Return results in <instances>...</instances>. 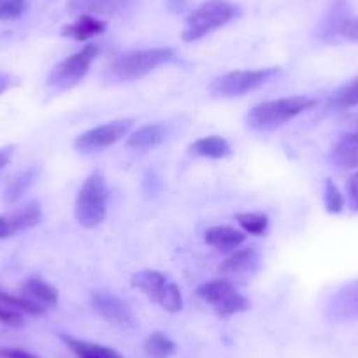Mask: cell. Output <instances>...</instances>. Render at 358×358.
Returning a JSON list of instances; mask_svg holds the SVG:
<instances>
[{"label": "cell", "instance_id": "23", "mask_svg": "<svg viewBox=\"0 0 358 358\" xmlns=\"http://www.w3.org/2000/svg\"><path fill=\"white\" fill-rule=\"evenodd\" d=\"M236 220L239 222L243 232L251 236H264L268 229V218L262 213H239Z\"/></svg>", "mask_w": 358, "mask_h": 358}, {"label": "cell", "instance_id": "10", "mask_svg": "<svg viewBox=\"0 0 358 358\" xmlns=\"http://www.w3.org/2000/svg\"><path fill=\"white\" fill-rule=\"evenodd\" d=\"M90 304L95 309L99 316H102L108 322L116 323L120 327H132L134 315L127 302L116 295L108 294V292H94L90 295Z\"/></svg>", "mask_w": 358, "mask_h": 358}, {"label": "cell", "instance_id": "31", "mask_svg": "<svg viewBox=\"0 0 358 358\" xmlns=\"http://www.w3.org/2000/svg\"><path fill=\"white\" fill-rule=\"evenodd\" d=\"M337 34L348 41H358V18H348Z\"/></svg>", "mask_w": 358, "mask_h": 358}, {"label": "cell", "instance_id": "24", "mask_svg": "<svg viewBox=\"0 0 358 358\" xmlns=\"http://www.w3.org/2000/svg\"><path fill=\"white\" fill-rule=\"evenodd\" d=\"M0 306L16 309L23 315H43L44 313V308L37 302L30 301L27 297H15V295H9L6 292H0Z\"/></svg>", "mask_w": 358, "mask_h": 358}, {"label": "cell", "instance_id": "25", "mask_svg": "<svg viewBox=\"0 0 358 358\" xmlns=\"http://www.w3.org/2000/svg\"><path fill=\"white\" fill-rule=\"evenodd\" d=\"M157 304L160 306L162 309H165L167 313H172V315L181 311V309H183V294H181L178 285L169 281L164 294H162V297L158 299Z\"/></svg>", "mask_w": 358, "mask_h": 358}, {"label": "cell", "instance_id": "29", "mask_svg": "<svg viewBox=\"0 0 358 358\" xmlns=\"http://www.w3.org/2000/svg\"><path fill=\"white\" fill-rule=\"evenodd\" d=\"M25 11V0H0V22L18 20Z\"/></svg>", "mask_w": 358, "mask_h": 358}, {"label": "cell", "instance_id": "8", "mask_svg": "<svg viewBox=\"0 0 358 358\" xmlns=\"http://www.w3.org/2000/svg\"><path fill=\"white\" fill-rule=\"evenodd\" d=\"M132 127V118H122L104 123V125L95 127V129L76 137L74 148L78 151H81V153H94V151L106 150V148L113 146L118 141H122L130 132Z\"/></svg>", "mask_w": 358, "mask_h": 358}, {"label": "cell", "instance_id": "2", "mask_svg": "<svg viewBox=\"0 0 358 358\" xmlns=\"http://www.w3.org/2000/svg\"><path fill=\"white\" fill-rule=\"evenodd\" d=\"M178 58V53L172 48H150V50H136L120 55L109 65L108 76L115 81L130 83L143 79L155 69L164 64H171Z\"/></svg>", "mask_w": 358, "mask_h": 358}, {"label": "cell", "instance_id": "28", "mask_svg": "<svg viewBox=\"0 0 358 358\" xmlns=\"http://www.w3.org/2000/svg\"><path fill=\"white\" fill-rule=\"evenodd\" d=\"M62 341L67 344V348H71L78 355V358H101L97 346L94 343H86V341L76 339V337L71 336H62Z\"/></svg>", "mask_w": 358, "mask_h": 358}, {"label": "cell", "instance_id": "35", "mask_svg": "<svg viewBox=\"0 0 358 358\" xmlns=\"http://www.w3.org/2000/svg\"><path fill=\"white\" fill-rule=\"evenodd\" d=\"M8 237H13L8 216H0V239H8Z\"/></svg>", "mask_w": 358, "mask_h": 358}, {"label": "cell", "instance_id": "9", "mask_svg": "<svg viewBox=\"0 0 358 358\" xmlns=\"http://www.w3.org/2000/svg\"><path fill=\"white\" fill-rule=\"evenodd\" d=\"M260 267V255L257 248H243L234 251L222 265H220V274L223 280L229 281H244L250 280Z\"/></svg>", "mask_w": 358, "mask_h": 358}, {"label": "cell", "instance_id": "34", "mask_svg": "<svg viewBox=\"0 0 358 358\" xmlns=\"http://www.w3.org/2000/svg\"><path fill=\"white\" fill-rule=\"evenodd\" d=\"M95 346H97V351L99 355H101V358H123L122 355H120L116 350H113V348L102 346V344H95Z\"/></svg>", "mask_w": 358, "mask_h": 358}, {"label": "cell", "instance_id": "6", "mask_svg": "<svg viewBox=\"0 0 358 358\" xmlns=\"http://www.w3.org/2000/svg\"><path fill=\"white\" fill-rule=\"evenodd\" d=\"M197 297L208 302L213 311L222 318H230V316L239 315V313L248 311L251 308V302L248 301V297H244L237 290L232 281L223 280V278L209 281V283L197 288Z\"/></svg>", "mask_w": 358, "mask_h": 358}, {"label": "cell", "instance_id": "33", "mask_svg": "<svg viewBox=\"0 0 358 358\" xmlns=\"http://www.w3.org/2000/svg\"><path fill=\"white\" fill-rule=\"evenodd\" d=\"M0 357L4 358H37L36 355L29 353L25 350H20V348H4L0 350Z\"/></svg>", "mask_w": 358, "mask_h": 358}, {"label": "cell", "instance_id": "18", "mask_svg": "<svg viewBox=\"0 0 358 358\" xmlns=\"http://www.w3.org/2000/svg\"><path fill=\"white\" fill-rule=\"evenodd\" d=\"M332 162L341 169L358 167V129L341 137L332 150Z\"/></svg>", "mask_w": 358, "mask_h": 358}, {"label": "cell", "instance_id": "30", "mask_svg": "<svg viewBox=\"0 0 358 358\" xmlns=\"http://www.w3.org/2000/svg\"><path fill=\"white\" fill-rule=\"evenodd\" d=\"M0 323L13 327V329H20V327L25 325V318H23V313L6 308V306H0Z\"/></svg>", "mask_w": 358, "mask_h": 358}, {"label": "cell", "instance_id": "36", "mask_svg": "<svg viewBox=\"0 0 358 358\" xmlns=\"http://www.w3.org/2000/svg\"><path fill=\"white\" fill-rule=\"evenodd\" d=\"M187 8V0H167V9L171 13H183Z\"/></svg>", "mask_w": 358, "mask_h": 358}, {"label": "cell", "instance_id": "27", "mask_svg": "<svg viewBox=\"0 0 358 358\" xmlns=\"http://www.w3.org/2000/svg\"><path fill=\"white\" fill-rule=\"evenodd\" d=\"M323 199H325L327 213H330V215H337V213L343 211L344 197L332 179H327L325 181V194H323Z\"/></svg>", "mask_w": 358, "mask_h": 358}, {"label": "cell", "instance_id": "21", "mask_svg": "<svg viewBox=\"0 0 358 358\" xmlns=\"http://www.w3.org/2000/svg\"><path fill=\"white\" fill-rule=\"evenodd\" d=\"M144 351L150 358H172L178 351V346L165 334L153 332L144 343Z\"/></svg>", "mask_w": 358, "mask_h": 358}, {"label": "cell", "instance_id": "37", "mask_svg": "<svg viewBox=\"0 0 358 358\" xmlns=\"http://www.w3.org/2000/svg\"><path fill=\"white\" fill-rule=\"evenodd\" d=\"M13 155V148H4V150H0V169H4L6 165L9 164Z\"/></svg>", "mask_w": 358, "mask_h": 358}, {"label": "cell", "instance_id": "19", "mask_svg": "<svg viewBox=\"0 0 358 358\" xmlns=\"http://www.w3.org/2000/svg\"><path fill=\"white\" fill-rule=\"evenodd\" d=\"M192 155H197L202 158H213V160H220V158H227L230 155V144L225 137L220 136H208L201 137L195 143L190 144L188 148Z\"/></svg>", "mask_w": 358, "mask_h": 358}, {"label": "cell", "instance_id": "15", "mask_svg": "<svg viewBox=\"0 0 358 358\" xmlns=\"http://www.w3.org/2000/svg\"><path fill=\"white\" fill-rule=\"evenodd\" d=\"M130 283H132L134 288L141 292V294L146 295L150 301L158 302V299L164 294L165 287H167L169 280L158 271H151V268H144V271H139V273L134 274L130 278Z\"/></svg>", "mask_w": 358, "mask_h": 358}, {"label": "cell", "instance_id": "13", "mask_svg": "<svg viewBox=\"0 0 358 358\" xmlns=\"http://www.w3.org/2000/svg\"><path fill=\"white\" fill-rule=\"evenodd\" d=\"M108 25L106 22L99 20L97 16L81 15L74 23H69L62 29V36L72 41H88L106 32Z\"/></svg>", "mask_w": 358, "mask_h": 358}, {"label": "cell", "instance_id": "14", "mask_svg": "<svg viewBox=\"0 0 358 358\" xmlns=\"http://www.w3.org/2000/svg\"><path fill=\"white\" fill-rule=\"evenodd\" d=\"M167 137V127L162 123H150L137 129L132 136L127 139V148L136 151H148L162 144Z\"/></svg>", "mask_w": 358, "mask_h": 358}, {"label": "cell", "instance_id": "32", "mask_svg": "<svg viewBox=\"0 0 358 358\" xmlns=\"http://www.w3.org/2000/svg\"><path fill=\"white\" fill-rule=\"evenodd\" d=\"M348 197H350L351 208L358 211V172L351 174L348 179Z\"/></svg>", "mask_w": 358, "mask_h": 358}, {"label": "cell", "instance_id": "12", "mask_svg": "<svg viewBox=\"0 0 358 358\" xmlns=\"http://www.w3.org/2000/svg\"><path fill=\"white\" fill-rule=\"evenodd\" d=\"M330 309L336 318L353 320L358 318V280L344 285L332 297Z\"/></svg>", "mask_w": 358, "mask_h": 358}, {"label": "cell", "instance_id": "1", "mask_svg": "<svg viewBox=\"0 0 358 358\" xmlns=\"http://www.w3.org/2000/svg\"><path fill=\"white\" fill-rule=\"evenodd\" d=\"M318 104V99L306 97V95H295V97L276 99L255 106L250 109L246 116V123L253 130H276L288 123L290 120L297 118L302 113L309 111Z\"/></svg>", "mask_w": 358, "mask_h": 358}, {"label": "cell", "instance_id": "4", "mask_svg": "<svg viewBox=\"0 0 358 358\" xmlns=\"http://www.w3.org/2000/svg\"><path fill=\"white\" fill-rule=\"evenodd\" d=\"M108 185L102 172H92L76 197V220L83 229H95L108 215Z\"/></svg>", "mask_w": 358, "mask_h": 358}, {"label": "cell", "instance_id": "22", "mask_svg": "<svg viewBox=\"0 0 358 358\" xmlns=\"http://www.w3.org/2000/svg\"><path fill=\"white\" fill-rule=\"evenodd\" d=\"M329 106L332 109H351L358 106V76L339 88L330 97Z\"/></svg>", "mask_w": 358, "mask_h": 358}, {"label": "cell", "instance_id": "38", "mask_svg": "<svg viewBox=\"0 0 358 358\" xmlns=\"http://www.w3.org/2000/svg\"><path fill=\"white\" fill-rule=\"evenodd\" d=\"M9 86H13L11 76L2 74V72H0V94H2V92H6V90H8Z\"/></svg>", "mask_w": 358, "mask_h": 358}, {"label": "cell", "instance_id": "20", "mask_svg": "<svg viewBox=\"0 0 358 358\" xmlns=\"http://www.w3.org/2000/svg\"><path fill=\"white\" fill-rule=\"evenodd\" d=\"M23 294H25L27 299L37 302L43 308L46 306H57L58 299H60V294H58L57 288L53 285L46 283L41 278H30V280L25 281L23 285Z\"/></svg>", "mask_w": 358, "mask_h": 358}, {"label": "cell", "instance_id": "5", "mask_svg": "<svg viewBox=\"0 0 358 358\" xmlns=\"http://www.w3.org/2000/svg\"><path fill=\"white\" fill-rule=\"evenodd\" d=\"M281 72L280 67H265V69H251V71H232L220 78L213 79L209 85V92L213 97L218 99H232L243 97V95L255 92L267 85L271 79L276 78Z\"/></svg>", "mask_w": 358, "mask_h": 358}, {"label": "cell", "instance_id": "39", "mask_svg": "<svg viewBox=\"0 0 358 358\" xmlns=\"http://www.w3.org/2000/svg\"><path fill=\"white\" fill-rule=\"evenodd\" d=\"M351 122H353V125H358V115L353 116V118H351Z\"/></svg>", "mask_w": 358, "mask_h": 358}, {"label": "cell", "instance_id": "7", "mask_svg": "<svg viewBox=\"0 0 358 358\" xmlns=\"http://www.w3.org/2000/svg\"><path fill=\"white\" fill-rule=\"evenodd\" d=\"M97 51L99 50L95 44H86L78 53L58 62L53 71L50 72V76H48V86L58 90V92L74 88L88 74L90 65L97 58Z\"/></svg>", "mask_w": 358, "mask_h": 358}, {"label": "cell", "instance_id": "17", "mask_svg": "<svg viewBox=\"0 0 358 358\" xmlns=\"http://www.w3.org/2000/svg\"><path fill=\"white\" fill-rule=\"evenodd\" d=\"M41 220H43V209L41 204L37 202H25L23 206H20L15 213L8 215L9 227H11L13 236L23 230H30L36 225H39Z\"/></svg>", "mask_w": 358, "mask_h": 358}, {"label": "cell", "instance_id": "3", "mask_svg": "<svg viewBox=\"0 0 358 358\" xmlns=\"http://www.w3.org/2000/svg\"><path fill=\"white\" fill-rule=\"evenodd\" d=\"M239 15L241 9L230 0H208L188 16L181 37L185 43H194L225 27Z\"/></svg>", "mask_w": 358, "mask_h": 358}, {"label": "cell", "instance_id": "11", "mask_svg": "<svg viewBox=\"0 0 358 358\" xmlns=\"http://www.w3.org/2000/svg\"><path fill=\"white\" fill-rule=\"evenodd\" d=\"M136 4L137 0H69L67 11L78 16H116L127 13Z\"/></svg>", "mask_w": 358, "mask_h": 358}, {"label": "cell", "instance_id": "16", "mask_svg": "<svg viewBox=\"0 0 358 358\" xmlns=\"http://www.w3.org/2000/svg\"><path fill=\"white\" fill-rule=\"evenodd\" d=\"M204 241L211 248L220 251H236L241 244L246 241V234L243 230L232 229V227L227 225H218L211 227V229L206 232Z\"/></svg>", "mask_w": 358, "mask_h": 358}, {"label": "cell", "instance_id": "26", "mask_svg": "<svg viewBox=\"0 0 358 358\" xmlns=\"http://www.w3.org/2000/svg\"><path fill=\"white\" fill-rule=\"evenodd\" d=\"M32 181H34V171L22 172V174H18L16 178H13L8 190H6V201L8 202L18 201V199L25 194L27 188L32 185Z\"/></svg>", "mask_w": 358, "mask_h": 358}]
</instances>
